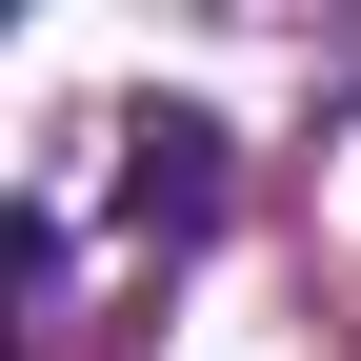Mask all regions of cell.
<instances>
[{"instance_id":"cell-1","label":"cell","mask_w":361,"mask_h":361,"mask_svg":"<svg viewBox=\"0 0 361 361\" xmlns=\"http://www.w3.org/2000/svg\"><path fill=\"white\" fill-rule=\"evenodd\" d=\"M121 201H141V241H201L221 221V121H121Z\"/></svg>"}]
</instances>
